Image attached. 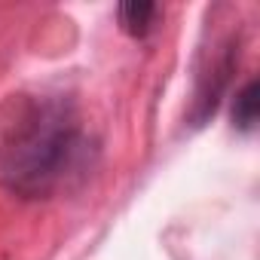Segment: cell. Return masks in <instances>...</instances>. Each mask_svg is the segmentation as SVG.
Masks as SVG:
<instances>
[{
  "label": "cell",
  "mask_w": 260,
  "mask_h": 260,
  "mask_svg": "<svg viewBox=\"0 0 260 260\" xmlns=\"http://www.w3.org/2000/svg\"><path fill=\"white\" fill-rule=\"evenodd\" d=\"M92 144L74 107L61 98L22 104L0 138V184L22 199H49L89 172Z\"/></svg>",
  "instance_id": "obj_1"
},
{
  "label": "cell",
  "mask_w": 260,
  "mask_h": 260,
  "mask_svg": "<svg viewBox=\"0 0 260 260\" xmlns=\"http://www.w3.org/2000/svg\"><path fill=\"white\" fill-rule=\"evenodd\" d=\"M159 7L150 4V0H125L119 4L116 16H119V25L128 37H147L150 28H153V19H156Z\"/></svg>",
  "instance_id": "obj_2"
},
{
  "label": "cell",
  "mask_w": 260,
  "mask_h": 260,
  "mask_svg": "<svg viewBox=\"0 0 260 260\" xmlns=\"http://www.w3.org/2000/svg\"><path fill=\"white\" fill-rule=\"evenodd\" d=\"M257 107H260V98H257V80L251 77L239 92H236V101H233V125L239 132H251L257 125Z\"/></svg>",
  "instance_id": "obj_3"
}]
</instances>
